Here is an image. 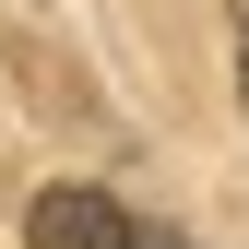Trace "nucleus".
<instances>
[{
	"instance_id": "nucleus-1",
	"label": "nucleus",
	"mask_w": 249,
	"mask_h": 249,
	"mask_svg": "<svg viewBox=\"0 0 249 249\" xmlns=\"http://www.w3.org/2000/svg\"><path fill=\"white\" fill-rule=\"evenodd\" d=\"M24 237H36V249H190L178 226H154V213H131L119 190H36V213H24Z\"/></svg>"
},
{
	"instance_id": "nucleus-2",
	"label": "nucleus",
	"mask_w": 249,
	"mask_h": 249,
	"mask_svg": "<svg viewBox=\"0 0 249 249\" xmlns=\"http://www.w3.org/2000/svg\"><path fill=\"white\" fill-rule=\"evenodd\" d=\"M237 83H249V0H237Z\"/></svg>"
}]
</instances>
